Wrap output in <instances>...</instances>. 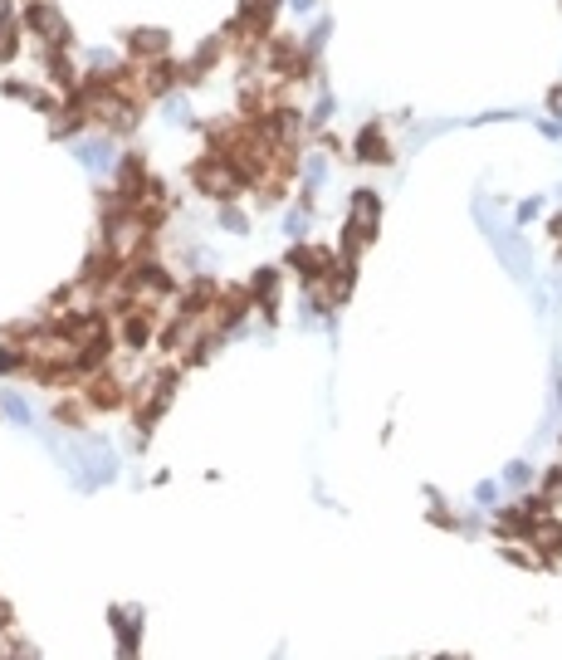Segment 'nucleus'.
<instances>
[{"label": "nucleus", "instance_id": "1", "mask_svg": "<svg viewBox=\"0 0 562 660\" xmlns=\"http://www.w3.org/2000/svg\"><path fill=\"white\" fill-rule=\"evenodd\" d=\"M137 49H161V34H157V30H142V34H137Z\"/></svg>", "mask_w": 562, "mask_h": 660}]
</instances>
